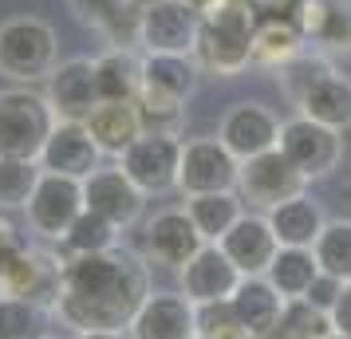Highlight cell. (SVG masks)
<instances>
[{
    "instance_id": "cell-23",
    "label": "cell",
    "mask_w": 351,
    "mask_h": 339,
    "mask_svg": "<svg viewBox=\"0 0 351 339\" xmlns=\"http://www.w3.org/2000/svg\"><path fill=\"white\" fill-rule=\"evenodd\" d=\"M265 217H269V225H272V233H276L280 249H312L316 237L324 233V225H328L319 201H312L308 194L288 197V201H280V205L269 210Z\"/></svg>"
},
{
    "instance_id": "cell-26",
    "label": "cell",
    "mask_w": 351,
    "mask_h": 339,
    "mask_svg": "<svg viewBox=\"0 0 351 339\" xmlns=\"http://www.w3.org/2000/svg\"><path fill=\"white\" fill-rule=\"evenodd\" d=\"M95 79H99V99L111 103H130L143 91V60L130 48H111L95 60Z\"/></svg>"
},
{
    "instance_id": "cell-5",
    "label": "cell",
    "mask_w": 351,
    "mask_h": 339,
    "mask_svg": "<svg viewBox=\"0 0 351 339\" xmlns=\"http://www.w3.org/2000/svg\"><path fill=\"white\" fill-rule=\"evenodd\" d=\"M56 111L44 91L36 87H4L0 91V158H28L40 162L56 130Z\"/></svg>"
},
{
    "instance_id": "cell-37",
    "label": "cell",
    "mask_w": 351,
    "mask_h": 339,
    "mask_svg": "<svg viewBox=\"0 0 351 339\" xmlns=\"http://www.w3.org/2000/svg\"><path fill=\"white\" fill-rule=\"evenodd\" d=\"M316 44L328 51H351V8H343L339 0H332L328 20H324V32L316 36Z\"/></svg>"
},
{
    "instance_id": "cell-11",
    "label": "cell",
    "mask_w": 351,
    "mask_h": 339,
    "mask_svg": "<svg viewBox=\"0 0 351 339\" xmlns=\"http://www.w3.org/2000/svg\"><path fill=\"white\" fill-rule=\"evenodd\" d=\"M87 210L83 205V181L75 178H60V174H44L40 186H36L32 201L24 205L28 213V229L44 241H64L71 225L80 221V213Z\"/></svg>"
},
{
    "instance_id": "cell-34",
    "label": "cell",
    "mask_w": 351,
    "mask_h": 339,
    "mask_svg": "<svg viewBox=\"0 0 351 339\" xmlns=\"http://www.w3.org/2000/svg\"><path fill=\"white\" fill-rule=\"evenodd\" d=\"M335 67L324 60V55H316V51H300L292 64H285L280 71H276V83H280V91H285V99L292 103V107H300V99L316 87L324 75H332Z\"/></svg>"
},
{
    "instance_id": "cell-14",
    "label": "cell",
    "mask_w": 351,
    "mask_h": 339,
    "mask_svg": "<svg viewBox=\"0 0 351 339\" xmlns=\"http://www.w3.org/2000/svg\"><path fill=\"white\" fill-rule=\"evenodd\" d=\"M217 138L229 146V154L237 162H249L256 154H269L280 142V118L265 103H233L225 111Z\"/></svg>"
},
{
    "instance_id": "cell-20",
    "label": "cell",
    "mask_w": 351,
    "mask_h": 339,
    "mask_svg": "<svg viewBox=\"0 0 351 339\" xmlns=\"http://www.w3.org/2000/svg\"><path fill=\"white\" fill-rule=\"evenodd\" d=\"M221 253L241 268V276H265L272 257L280 253V241H276V233H272L269 217L245 213L237 225L221 237Z\"/></svg>"
},
{
    "instance_id": "cell-8",
    "label": "cell",
    "mask_w": 351,
    "mask_h": 339,
    "mask_svg": "<svg viewBox=\"0 0 351 339\" xmlns=\"http://www.w3.org/2000/svg\"><path fill=\"white\" fill-rule=\"evenodd\" d=\"M241 162L229 154V146L217 134H202L182 142V174H178V190L186 197L197 194H225L237 190Z\"/></svg>"
},
{
    "instance_id": "cell-12",
    "label": "cell",
    "mask_w": 351,
    "mask_h": 339,
    "mask_svg": "<svg viewBox=\"0 0 351 339\" xmlns=\"http://www.w3.org/2000/svg\"><path fill=\"white\" fill-rule=\"evenodd\" d=\"M206 237L197 233V225H193V217L186 213V205L182 210H158L150 221L143 225V249L146 257L154 260V264H166V268H186L202 249H206Z\"/></svg>"
},
{
    "instance_id": "cell-7",
    "label": "cell",
    "mask_w": 351,
    "mask_h": 339,
    "mask_svg": "<svg viewBox=\"0 0 351 339\" xmlns=\"http://www.w3.org/2000/svg\"><path fill=\"white\" fill-rule=\"evenodd\" d=\"M182 142L186 138H178V134H154V130H146L143 138L119 158V166L127 170V178L146 197H162V194H170V190H178Z\"/></svg>"
},
{
    "instance_id": "cell-44",
    "label": "cell",
    "mask_w": 351,
    "mask_h": 339,
    "mask_svg": "<svg viewBox=\"0 0 351 339\" xmlns=\"http://www.w3.org/2000/svg\"><path fill=\"white\" fill-rule=\"evenodd\" d=\"M130 4H134V8L143 12V8H150V4H158V0H130Z\"/></svg>"
},
{
    "instance_id": "cell-35",
    "label": "cell",
    "mask_w": 351,
    "mask_h": 339,
    "mask_svg": "<svg viewBox=\"0 0 351 339\" xmlns=\"http://www.w3.org/2000/svg\"><path fill=\"white\" fill-rule=\"evenodd\" d=\"M335 327H332V316L312 307L308 300H288L285 304V316L276 323V331L269 339H328Z\"/></svg>"
},
{
    "instance_id": "cell-13",
    "label": "cell",
    "mask_w": 351,
    "mask_h": 339,
    "mask_svg": "<svg viewBox=\"0 0 351 339\" xmlns=\"http://www.w3.org/2000/svg\"><path fill=\"white\" fill-rule=\"evenodd\" d=\"M83 205L99 217H107L111 225L130 229L143 217L146 194L127 178L123 166H99L91 178H83Z\"/></svg>"
},
{
    "instance_id": "cell-45",
    "label": "cell",
    "mask_w": 351,
    "mask_h": 339,
    "mask_svg": "<svg viewBox=\"0 0 351 339\" xmlns=\"http://www.w3.org/2000/svg\"><path fill=\"white\" fill-rule=\"evenodd\" d=\"M328 339H348V336H335V331H332V336H328Z\"/></svg>"
},
{
    "instance_id": "cell-18",
    "label": "cell",
    "mask_w": 351,
    "mask_h": 339,
    "mask_svg": "<svg viewBox=\"0 0 351 339\" xmlns=\"http://www.w3.org/2000/svg\"><path fill=\"white\" fill-rule=\"evenodd\" d=\"M0 288H4V296H20V300H32V304L56 307L60 288H64V260L48 249L28 244V253L0 276Z\"/></svg>"
},
{
    "instance_id": "cell-15",
    "label": "cell",
    "mask_w": 351,
    "mask_h": 339,
    "mask_svg": "<svg viewBox=\"0 0 351 339\" xmlns=\"http://www.w3.org/2000/svg\"><path fill=\"white\" fill-rule=\"evenodd\" d=\"M44 83H48L44 95H48L51 111H56V118H64V123H83L99 107L95 60H87V55H75V60L56 64V71Z\"/></svg>"
},
{
    "instance_id": "cell-32",
    "label": "cell",
    "mask_w": 351,
    "mask_h": 339,
    "mask_svg": "<svg viewBox=\"0 0 351 339\" xmlns=\"http://www.w3.org/2000/svg\"><path fill=\"white\" fill-rule=\"evenodd\" d=\"M44 178V166L28 158H0V213L24 210L32 201L36 186Z\"/></svg>"
},
{
    "instance_id": "cell-41",
    "label": "cell",
    "mask_w": 351,
    "mask_h": 339,
    "mask_svg": "<svg viewBox=\"0 0 351 339\" xmlns=\"http://www.w3.org/2000/svg\"><path fill=\"white\" fill-rule=\"evenodd\" d=\"M249 8H253V16H292V8L300 4V0H245Z\"/></svg>"
},
{
    "instance_id": "cell-27",
    "label": "cell",
    "mask_w": 351,
    "mask_h": 339,
    "mask_svg": "<svg viewBox=\"0 0 351 339\" xmlns=\"http://www.w3.org/2000/svg\"><path fill=\"white\" fill-rule=\"evenodd\" d=\"M186 213L193 217L197 233L209 244H221V237L245 217V201L237 190H225V194H197L186 197Z\"/></svg>"
},
{
    "instance_id": "cell-42",
    "label": "cell",
    "mask_w": 351,
    "mask_h": 339,
    "mask_svg": "<svg viewBox=\"0 0 351 339\" xmlns=\"http://www.w3.org/2000/svg\"><path fill=\"white\" fill-rule=\"evenodd\" d=\"M75 339H130L127 331H83V336H75Z\"/></svg>"
},
{
    "instance_id": "cell-21",
    "label": "cell",
    "mask_w": 351,
    "mask_h": 339,
    "mask_svg": "<svg viewBox=\"0 0 351 339\" xmlns=\"http://www.w3.org/2000/svg\"><path fill=\"white\" fill-rule=\"evenodd\" d=\"M229 304L237 312L241 327L249 331V339H269L276 331V323L285 316V296L272 288L265 276H245L237 284V292L229 296Z\"/></svg>"
},
{
    "instance_id": "cell-22",
    "label": "cell",
    "mask_w": 351,
    "mask_h": 339,
    "mask_svg": "<svg viewBox=\"0 0 351 339\" xmlns=\"http://www.w3.org/2000/svg\"><path fill=\"white\" fill-rule=\"evenodd\" d=\"M83 123L91 130V138L99 142V150H103V154H114V158H123L130 146L146 134L143 114H138V103H134V99H130V103L99 99V107L87 114Z\"/></svg>"
},
{
    "instance_id": "cell-24",
    "label": "cell",
    "mask_w": 351,
    "mask_h": 339,
    "mask_svg": "<svg viewBox=\"0 0 351 339\" xmlns=\"http://www.w3.org/2000/svg\"><path fill=\"white\" fill-rule=\"evenodd\" d=\"M304 44H308V36L300 32V24L292 16H261L253 28V64L280 71L300 55Z\"/></svg>"
},
{
    "instance_id": "cell-43",
    "label": "cell",
    "mask_w": 351,
    "mask_h": 339,
    "mask_svg": "<svg viewBox=\"0 0 351 339\" xmlns=\"http://www.w3.org/2000/svg\"><path fill=\"white\" fill-rule=\"evenodd\" d=\"M186 4L197 8V12H209V8H213V4H221V0H186Z\"/></svg>"
},
{
    "instance_id": "cell-17",
    "label": "cell",
    "mask_w": 351,
    "mask_h": 339,
    "mask_svg": "<svg viewBox=\"0 0 351 339\" xmlns=\"http://www.w3.org/2000/svg\"><path fill=\"white\" fill-rule=\"evenodd\" d=\"M99 162H103V150L91 138L87 123H64V118L56 123L48 146L40 154L44 174H60V178H75V181L91 178L99 170Z\"/></svg>"
},
{
    "instance_id": "cell-25",
    "label": "cell",
    "mask_w": 351,
    "mask_h": 339,
    "mask_svg": "<svg viewBox=\"0 0 351 339\" xmlns=\"http://www.w3.org/2000/svg\"><path fill=\"white\" fill-rule=\"evenodd\" d=\"M296 111L308 114L312 123H324V127H332V130L343 134V130L351 127V79L339 75V71L324 75V79L300 99Z\"/></svg>"
},
{
    "instance_id": "cell-19",
    "label": "cell",
    "mask_w": 351,
    "mask_h": 339,
    "mask_svg": "<svg viewBox=\"0 0 351 339\" xmlns=\"http://www.w3.org/2000/svg\"><path fill=\"white\" fill-rule=\"evenodd\" d=\"M178 276H182V296H186L193 307L197 304H221V300H229V296L237 292L241 280H245L237 264L221 253V244H206Z\"/></svg>"
},
{
    "instance_id": "cell-16",
    "label": "cell",
    "mask_w": 351,
    "mask_h": 339,
    "mask_svg": "<svg viewBox=\"0 0 351 339\" xmlns=\"http://www.w3.org/2000/svg\"><path fill=\"white\" fill-rule=\"evenodd\" d=\"M130 339H197V307L182 292H150L127 327Z\"/></svg>"
},
{
    "instance_id": "cell-39",
    "label": "cell",
    "mask_w": 351,
    "mask_h": 339,
    "mask_svg": "<svg viewBox=\"0 0 351 339\" xmlns=\"http://www.w3.org/2000/svg\"><path fill=\"white\" fill-rule=\"evenodd\" d=\"M339 292H343V280H335V276L319 273L316 280H312V288L304 292V300L312 307H319V312H332L335 300H339Z\"/></svg>"
},
{
    "instance_id": "cell-46",
    "label": "cell",
    "mask_w": 351,
    "mask_h": 339,
    "mask_svg": "<svg viewBox=\"0 0 351 339\" xmlns=\"http://www.w3.org/2000/svg\"><path fill=\"white\" fill-rule=\"evenodd\" d=\"M0 296H4V288H0Z\"/></svg>"
},
{
    "instance_id": "cell-4",
    "label": "cell",
    "mask_w": 351,
    "mask_h": 339,
    "mask_svg": "<svg viewBox=\"0 0 351 339\" xmlns=\"http://www.w3.org/2000/svg\"><path fill=\"white\" fill-rule=\"evenodd\" d=\"M60 64V32L40 16H8L0 24V75L32 87Z\"/></svg>"
},
{
    "instance_id": "cell-36",
    "label": "cell",
    "mask_w": 351,
    "mask_h": 339,
    "mask_svg": "<svg viewBox=\"0 0 351 339\" xmlns=\"http://www.w3.org/2000/svg\"><path fill=\"white\" fill-rule=\"evenodd\" d=\"M197 339H249V331L241 327L233 304L221 300V304H197Z\"/></svg>"
},
{
    "instance_id": "cell-28",
    "label": "cell",
    "mask_w": 351,
    "mask_h": 339,
    "mask_svg": "<svg viewBox=\"0 0 351 339\" xmlns=\"http://www.w3.org/2000/svg\"><path fill=\"white\" fill-rule=\"evenodd\" d=\"M71 8H75V16L83 24H91V28L107 36L114 48H127L123 32L138 40V8L130 0H71Z\"/></svg>"
},
{
    "instance_id": "cell-3",
    "label": "cell",
    "mask_w": 351,
    "mask_h": 339,
    "mask_svg": "<svg viewBox=\"0 0 351 339\" xmlns=\"http://www.w3.org/2000/svg\"><path fill=\"white\" fill-rule=\"evenodd\" d=\"M253 28L256 16L245 0H221L202 12V32L193 60L202 71H213L221 79H233L253 64Z\"/></svg>"
},
{
    "instance_id": "cell-40",
    "label": "cell",
    "mask_w": 351,
    "mask_h": 339,
    "mask_svg": "<svg viewBox=\"0 0 351 339\" xmlns=\"http://www.w3.org/2000/svg\"><path fill=\"white\" fill-rule=\"evenodd\" d=\"M328 316H332L335 336H348L351 339V280L343 284V292H339V300H335V307L328 312Z\"/></svg>"
},
{
    "instance_id": "cell-30",
    "label": "cell",
    "mask_w": 351,
    "mask_h": 339,
    "mask_svg": "<svg viewBox=\"0 0 351 339\" xmlns=\"http://www.w3.org/2000/svg\"><path fill=\"white\" fill-rule=\"evenodd\" d=\"M51 307L0 296V339H51Z\"/></svg>"
},
{
    "instance_id": "cell-31",
    "label": "cell",
    "mask_w": 351,
    "mask_h": 339,
    "mask_svg": "<svg viewBox=\"0 0 351 339\" xmlns=\"http://www.w3.org/2000/svg\"><path fill=\"white\" fill-rule=\"evenodd\" d=\"M119 233L123 229L111 225L107 217H99V213L83 210L80 221L71 225V233H67L64 241V253L67 257H87V253H111V249H119Z\"/></svg>"
},
{
    "instance_id": "cell-10",
    "label": "cell",
    "mask_w": 351,
    "mask_h": 339,
    "mask_svg": "<svg viewBox=\"0 0 351 339\" xmlns=\"http://www.w3.org/2000/svg\"><path fill=\"white\" fill-rule=\"evenodd\" d=\"M304 186H308V178H304L280 150H269V154H256V158L241 162L237 194L253 210H265V213L276 210L288 197H300Z\"/></svg>"
},
{
    "instance_id": "cell-9",
    "label": "cell",
    "mask_w": 351,
    "mask_h": 339,
    "mask_svg": "<svg viewBox=\"0 0 351 339\" xmlns=\"http://www.w3.org/2000/svg\"><path fill=\"white\" fill-rule=\"evenodd\" d=\"M202 12L186 0H158L138 12V44L154 55H193Z\"/></svg>"
},
{
    "instance_id": "cell-38",
    "label": "cell",
    "mask_w": 351,
    "mask_h": 339,
    "mask_svg": "<svg viewBox=\"0 0 351 339\" xmlns=\"http://www.w3.org/2000/svg\"><path fill=\"white\" fill-rule=\"evenodd\" d=\"M24 253H28V237H24V233H20L4 213H0V276L8 273Z\"/></svg>"
},
{
    "instance_id": "cell-29",
    "label": "cell",
    "mask_w": 351,
    "mask_h": 339,
    "mask_svg": "<svg viewBox=\"0 0 351 339\" xmlns=\"http://www.w3.org/2000/svg\"><path fill=\"white\" fill-rule=\"evenodd\" d=\"M316 276H319V260H316L312 249H280V253L272 257L265 280H269L285 300H304V292L312 288Z\"/></svg>"
},
{
    "instance_id": "cell-1",
    "label": "cell",
    "mask_w": 351,
    "mask_h": 339,
    "mask_svg": "<svg viewBox=\"0 0 351 339\" xmlns=\"http://www.w3.org/2000/svg\"><path fill=\"white\" fill-rule=\"evenodd\" d=\"M146 296H150L146 264L111 249V253L64 257V288L51 312L67 327H75V336L127 331Z\"/></svg>"
},
{
    "instance_id": "cell-6",
    "label": "cell",
    "mask_w": 351,
    "mask_h": 339,
    "mask_svg": "<svg viewBox=\"0 0 351 339\" xmlns=\"http://www.w3.org/2000/svg\"><path fill=\"white\" fill-rule=\"evenodd\" d=\"M276 150L285 154L308 181L328 178L339 158H343V134L324 123H312L308 114H292L280 123V142Z\"/></svg>"
},
{
    "instance_id": "cell-2",
    "label": "cell",
    "mask_w": 351,
    "mask_h": 339,
    "mask_svg": "<svg viewBox=\"0 0 351 339\" xmlns=\"http://www.w3.org/2000/svg\"><path fill=\"white\" fill-rule=\"evenodd\" d=\"M202 79V67L193 55H143V91H138V114H143V127L154 134H178L182 111L190 95L197 91Z\"/></svg>"
},
{
    "instance_id": "cell-33",
    "label": "cell",
    "mask_w": 351,
    "mask_h": 339,
    "mask_svg": "<svg viewBox=\"0 0 351 339\" xmlns=\"http://www.w3.org/2000/svg\"><path fill=\"white\" fill-rule=\"evenodd\" d=\"M312 253L319 260V273H328L348 284L351 280V221H343V217L328 221L324 233L316 237V244H312Z\"/></svg>"
}]
</instances>
